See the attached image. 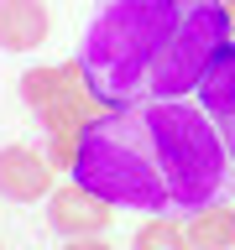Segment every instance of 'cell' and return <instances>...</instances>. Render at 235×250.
<instances>
[{"label": "cell", "instance_id": "1", "mask_svg": "<svg viewBox=\"0 0 235 250\" xmlns=\"http://www.w3.org/2000/svg\"><path fill=\"white\" fill-rule=\"evenodd\" d=\"M73 183L115 208L146 214H199L225 193V141L204 109L183 99L120 104L110 115L84 120L73 141Z\"/></svg>", "mask_w": 235, "mask_h": 250}, {"label": "cell", "instance_id": "2", "mask_svg": "<svg viewBox=\"0 0 235 250\" xmlns=\"http://www.w3.org/2000/svg\"><path fill=\"white\" fill-rule=\"evenodd\" d=\"M172 0H99L78 42V73L99 104L120 109L152 94V62L167 37Z\"/></svg>", "mask_w": 235, "mask_h": 250}, {"label": "cell", "instance_id": "3", "mask_svg": "<svg viewBox=\"0 0 235 250\" xmlns=\"http://www.w3.org/2000/svg\"><path fill=\"white\" fill-rule=\"evenodd\" d=\"M230 42H235L230 0H172L167 37H162L157 62H152V94L157 99H183L188 89H199L209 62Z\"/></svg>", "mask_w": 235, "mask_h": 250}, {"label": "cell", "instance_id": "4", "mask_svg": "<svg viewBox=\"0 0 235 250\" xmlns=\"http://www.w3.org/2000/svg\"><path fill=\"white\" fill-rule=\"evenodd\" d=\"M110 208L115 203L94 198L84 183H63L47 193V219H52V229L63 240H84V234H105L110 229Z\"/></svg>", "mask_w": 235, "mask_h": 250}, {"label": "cell", "instance_id": "5", "mask_svg": "<svg viewBox=\"0 0 235 250\" xmlns=\"http://www.w3.org/2000/svg\"><path fill=\"white\" fill-rule=\"evenodd\" d=\"M199 94H204V115L214 120L219 141H225V156H230V167H235V42L209 62Z\"/></svg>", "mask_w": 235, "mask_h": 250}, {"label": "cell", "instance_id": "6", "mask_svg": "<svg viewBox=\"0 0 235 250\" xmlns=\"http://www.w3.org/2000/svg\"><path fill=\"white\" fill-rule=\"evenodd\" d=\"M0 193L16 203L52 193V162L37 146H0Z\"/></svg>", "mask_w": 235, "mask_h": 250}, {"label": "cell", "instance_id": "7", "mask_svg": "<svg viewBox=\"0 0 235 250\" xmlns=\"http://www.w3.org/2000/svg\"><path fill=\"white\" fill-rule=\"evenodd\" d=\"M47 42V5L42 0H0V47L31 52Z\"/></svg>", "mask_w": 235, "mask_h": 250}, {"label": "cell", "instance_id": "8", "mask_svg": "<svg viewBox=\"0 0 235 250\" xmlns=\"http://www.w3.org/2000/svg\"><path fill=\"white\" fill-rule=\"evenodd\" d=\"M188 240L193 250H235V208H199V214H188Z\"/></svg>", "mask_w": 235, "mask_h": 250}, {"label": "cell", "instance_id": "9", "mask_svg": "<svg viewBox=\"0 0 235 250\" xmlns=\"http://www.w3.org/2000/svg\"><path fill=\"white\" fill-rule=\"evenodd\" d=\"M131 245H136V250H193V240H188V224H172L167 214H152L136 229Z\"/></svg>", "mask_w": 235, "mask_h": 250}, {"label": "cell", "instance_id": "10", "mask_svg": "<svg viewBox=\"0 0 235 250\" xmlns=\"http://www.w3.org/2000/svg\"><path fill=\"white\" fill-rule=\"evenodd\" d=\"M63 250H110V245H105V240H99V234H84V240H68V245H63Z\"/></svg>", "mask_w": 235, "mask_h": 250}, {"label": "cell", "instance_id": "11", "mask_svg": "<svg viewBox=\"0 0 235 250\" xmlns=\"http://www.w3.org/2000/svg\"><path fill=\"white\" fill-rule=\"evenodd\" d=\"M230 16H235V0H230Z\"/></svg>", "mask_w": 235, "mask_h": 250}]
</instances>
